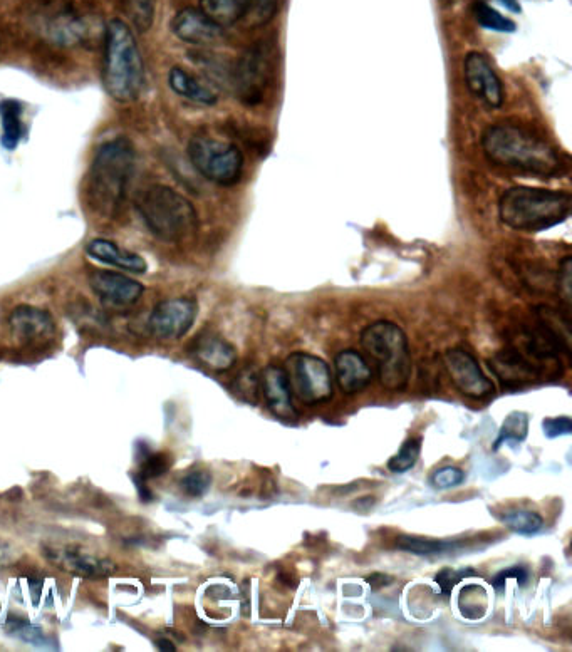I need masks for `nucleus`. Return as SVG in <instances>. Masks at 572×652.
<instances>
[{
    "mask_svg": "<svg viewBox=\"0 0 572 652\" xmlns=\"http://www.w3.org/2000/svg\"><path fill=\"white\" fill-rule=\"evenodd\" d=\"M135 146L126 138H115L99 146L89 170V202L103 217H116L125 208L135 175Z\"/></svg>",
    "mask_w": 572,
    "mask_h": 652,
    "instance_id": "1",
    "label": "nucleus"
},
{
    "mask_svg": "<svg viewBox=\"0 0 572 652\" xmlns=\"http://www.w3.org/2000/svg\"><path fill=\"white\" fill-rule=\"evenodd\" d=\"M482 148L492 163L505 168L552 175L561 160L549 143L514 125H495L485 130Z\"/></svg>",
    "mask_w": 572,
    "mask_h": 652,
    "instance_id": "2",
    "label": "nucleus"
},
{
    "mask_svg": "<svg viewBox=\"0 0 572 652\" xmlns=\"http://www.w3.org/2000/svg\"><path fill=\"white\" fill-rule=\"evenodd\" d=\"M104 88L118 103H131L145 84V64L135 34L126 22L111 21L104 37Z\"/></svg>",
    "mask_w": 572,
    "mask_h": 652,
    "instance_id": "3",
    "label": "nucleus"
},
{
    "mask_svg": "<svg viewBox=\"0 0 572 652\" xmlns=\"http://www.w3.org/2000/svg\"><path fill=\"white\" fill-rule=\"evenodd\" d=\"M571 213V195L542 188H510L500 197L499 217L520 232H539L564 222Z\"/></svg>",
    "mask_w": 572,
    "mask_h": 652,
    "instance_id": "4",
    "label": "nucleus"
},
{
    "mask_svg": "<svg viewBox=\"0 0 572 652\" xmlns=\"http://www.w3.org/2000/svg\"><path fill=\"white\" fill-rule=\"evenodd\" d=\"M136 208L155 237L178 244L197 232L198 215L187 198L165 185H153L140 193Z\"/></svg>",
    "mask_w": 572,
    "mask_h": 652,
    "instance_id": "5",
    "label": "nucleus"
},
{
    "mask_svg": "<svg viewBox=\"0 0 572 652\" xmlns=\"http://www.w3.org/2000/svg\"><path fill=\"white\" fill-rule=\"evenodd\" d=\"M359 342L373 359L381 386L388 391H403L413 369L405 331L395 322L376 321L364 327Z\"/></svg>",
    "mask_w": 572,
    "mask_h": 652,
    "instance_id": "6",
    "label": "nucleus"
},
{
    "mask_svg": "<svg viewBox=\"0 0 572 652\" xmlns=\"http://www.w3.org/2000/svg\"><path fill=\"white\" fill-rule=\"evenodd\" d=\"M188 158L203 178L222 187L239 182L244 168V158L234 143L210 136L193 138L188 145Z\"/></svg>",
    "mask_w": 572,
    "mask_h": 652,
    "instance_id": "7",
    "label": "nucleus"
},
{
    "mask_svg": "<svg viewBox=\"0 0 572 652\" xmlns=\"http://www.w3.org/2000/svg\"><path fill=\"white\" fill-rule=\"evenodd\" d=\"M286 374L291 393L307 406L323 404L333 398V376L324 359L294 352L286 359Z\"/></svg>",
    "mask_w": 572,
    "mask_h": 652,
    "instance_id": "8",
    "label": "nucleus"
},
{
    "mask_svg": "<svg viewBox=\"0 0 572 652\" xmlns=\"http://www.w3.org/2000/svg\"><path fill=\"white\" fill-rule=\"evenodd\" d=\"M276 63V52L271 42H257L242 54L235 66L234 84L245 103H259L271 81Z\"/></svg>",
    "mask_w": 572,
    "mask_h": 652,
    "instance_id": "9",
    "label": "nucleus"
},
{
    "mask_svg": "<svg viewBox=\"0 0 572 652\" xmlns=\"http://www.w3.org/2000/svg\"><path fill=\"white\" fill-rule=\"evenodd\" d=\"M197 302L188 297L168 299L158 304L151 311L148 319V329L153 336L162 341H177L182 339L197 319Z\"/></svg>",
    "mask_w": 572,
    "mask_h": 652,
    "instance_id": "10",
    "label": "nucleus"
},
{
    "mask_svg": "<svg viewBox=\"0 0 572 652\" xmlns=\"http://www.w3.org/2000/svg\"><path fill=\"white\" fill-rule=\"evenodd\" d=\"M42 554L54 567L79 579H108L116 572L111 560L66 545H44Z\"/></svg>",
    "mask_w": 572,
    "mask_h": 652,
    "instance_id": "11",
    "label": "nucleus"
},
{
    "mask_svg": "<svg viewBox=\"0 0 572 652\" xmlns=\"http://www.w3.org/2000/svg\"><path fill=\"white\" fill-rule=\"evenodd\" d=\"M443 366L458 391L468 398L484 399L494 394V383L485 376L477 359L465 349H448L443 354Z\"/></svg>",
    "mask_w": 572,
    "mask_h": 652,
    "instance_id": "12",
    "label": "nucleus"
},
{
    "mask_svg": "<svg viewBox=\"0 0 572 652\" xmlns=\"http://www.w3.org/2000/svg\"><path fill=\"white\" fill-rule=\"evenodd\" d=\"M463 76L475 98L484 101L490 108H500L504 103V86L499 74L495 73L489 57L482 52H470L463 63Z\"/></svg>",
    "mask_w": 572,
    "mask_h": 652,
    "instance_id": "13",
    "label": "nucleus"
},
{
    "mask_svg": "<svg viewBox=\"0 0 572 652\" xmlns=\"http://www.w3.org/2000/svg\"><path fill=\"white\" fill-rule=\"evenodd\" d=\"M89 285L99 301L116 309L133 306L145 292L138 280L111 270H93L89 274Z\"/></svg>",
    "mask_w": 572,
    "mask_h": 652,
    "instance_id": "14",
    "label": "nucleus"
},
{
    "mask_svg": "<svg viewBox=\"0 0 572 652\" xmlns=\"http://www.w3.org/2000/svg\"><path fill=\"white\" fill-rule=\"evenodd\" d=\"M9 329L14 339L24 346H41L56 334V322L49 312L39 307L19 306L9 316Z\"/></svg>",
    "mask_w": 572,
    "mask_h": 652,
    "instance_id": "15",
    "label": "nucleus"
},
{
    "mask_svg": "<svg viewBox=\"0 0 572 652\" xmlns=\"http://www.w3.org/2000/svg\"><path fill=\"white\" fill-rule=\"evenodd\" d=\"M489 366L505 388H520L546 376L544 366L532 363L522 352L512 347L495 354L494 358L490 359Z\"/></svg>",
    "mask_w": 572,
    "mask_h": 652,
    "instance_id": "16",
    "label": "nucleus"
},
{
    "mask_svg": "<svg viewBox=\"0 0 572 652\" xmlns=\"http://www.w3.org/2000/svg\"><path fill=\"white\" fill-rule=\"evenodd\" d=\"M172 31L180 41L192 46H212L224 37V29L210 21L200 9L187 7L175 14Z\"/></svg>",
    "mask_w": 572,
    "mask_h": 652,
    "instance_id": "17",
    "label": "nucleus"
},
{
    "mask_svg": "<svg viewBox=\"0 0 572 652\" xmlns=\"http://www.w3.org/2000/svg\"><path fill=\"white\" fill-rule=\"evenodd\" d=\"M260 391L264 393L267 408L282 420H296L297 409L292 403L291 386L287 381L286 369L276 364L267 366L260 373Z\"/></svg>",
    "mask_w": 572,
    "mask_h": 652,
    "instance_id": "18",
    "label": "nucleus"
},
{
    "mask_svg": "<svg viewBox=\"0 0 572 652\" xmlns=\"http://www.w3.org/2000/svg\"><path fill=\"white\" fill-rule=\"evenodd\" d=\"M336 381L344 394H358L373 381L371 368L363 354L354 349H344L334 358Z\"/></svg>",
    "mask_w": 572,
    "mask_h": 652,
    "instance_id": "19",
    "label": "nucleus"
},
{
    "mask_svg": "<svg viewBox=\"0 0 572 652\" xmlns=\"http://www.w3.org/2000/svg\"><path fill=\"white\" fill-rule=\"evenodd\" d=\"M193 356L205 368L224 373L234 368L237 363V352L229 342L217 334H202L193 342Z\"/></svg>",
    "mask_w": 572,
    "mask_h": 652,
    "instance_id": "20",
    "label": "nucleus"
},
{
    "mask_svg": "<svg viewBox=\"0 0 572 652\" xmlns=\"http://www.w3.org/2000/svg\"><path fill=\"white\" fill-rule=\"evenodd\" d=\"M86 254L101 264L111 265L116 269L126 270L131 274H145L148 265L141 255L123 249L120 245L106 239H94L86 245Z\"/></svg>",
    "mask_w": 572,
    "mask_h": 652,
    "instance_id": "21",
    "label": "nucleus"
},
{
    "mask_svg": "<svg viewBox=\"0 0 572 652\" xmlns=\"http://www.w3.org/2000/svg\"><path fill=\"white\" fill-rule=\"evenodd\" d=\"M168 84L173 93L187 101H192V103L214 106L219 101V96L215 93L214 88L195 74L188 73L187 69L173 68L168 74Z\"/></svg>",
    "mask_w": 572,
    "mask_h": 652,
    "instance_id": "22",
    "label": "nucleus"
},
{
    "mask_svg": "<svg viewBox=\"0 0 572 652\" xmlns=\"http://www.w3.org/2000/svg\"><path fill=\"white\" fill-rule=\"evenodd\" d=\"M200 11L210 21L225 29L244 21L247 0H200Z\"/></svg>",
    "mask_w": 572,
    "mask_h": 652,
    "instance_id": "23",
    "label": "nucleus"
},
{
    "mask_svg": "<svg viewBox=\"0 0 572 652\" xmlns=\"http://www.w3.org/2000/svg\"><path fill=\"white\" fill-rule=\"evenodd\" d=\"M462 547V540H433L410 537V535H401L400 539L396 540V549L408 552V554L420 555V557L452 554Z\"/></svg>",
    "mask_w": 572,
    "mask_h": 652,
    "instance_id": "24",
    "label": "nucleus"
},
{
    "mask_svg": "<svg viewBox=\"0 0 572 652\" xmlns=\"http://www.w3.org/2000/svg\"><path fill=\"white\" fill-rule=\"evenodd\" d=\"M0 120H2V138L0 143L6 150H16L24 136L21 104L12 99L0 103Z\"/></svg>",
    "mask_w": 572,
    "mask_h": 652,
    "instance_id": "25",
    "label": "nucleus"
},
{
    "mask_svg": "<svg viewBox=\"0 0 572 652\" xmlns=\"http://www.w3.org/2000/svg\"><path fill=\"white\" fill-rule=\"evenodd\" d=\"M502 523L512 532L520 533V535H534L544 525V518L534 510L510 508L502 515Z\"/></svg>",
    "mask_w": 572,
    "mask_h": 652,
    "instance_id": "26",
    "label": "nucleus"
},
{
    "mask_svg": "<svg viewBox=\"0 0 572 652\" xmlns=\"http://www.w3.org/2000/svg\"><path fill=\"white\" fill-rule=\"evenodd\" d=\"M475 21L479 22L480 26L495 32H514L515 22L510 21L507 17L502 16L499 11H495L494 7H490L487 2H475L474 7Z\"/></svg>",
    "mask_w": 572,
    "mask_h": 652,
    "instance_id": "27",
    "label": "nucleus"
},
{
    "mask_svg": "<svg viewBox=\"0 0 572 652\" xmlns=\"http://www.w3.org/2000/svg\"><path fill=\"white\" fill-rule=\"evenodd\" d=\"M232 389L237 398L245 403L255 404L260 394V373L255 366H247L240 371L239 376L234 379Z\"/></svg>",
    "mask_w": 572,
    "mask_h": 652,
    "instance_id": "28",
    "label": "nucleus"
},
{
    "mask_svg": "<svg viewBox=\"0 0 572 652\" xmlns=\"http://www.w3.org/2000/svg\"><path fill=\"white\" fill-rule=\"evenodd\" d=\"M527 430H529V416L526 413H510L504 425L500 428L499 438L495 441V450H499L500 446L509 441H524L526 440Z\"/></svg>",
    "mask_w": 572,
    "mask_h": 652,
    "instance_id": "29",
    "label": "nucleus"
},
{
    "mask_svg": "<svg viewBox=\"0 0 572 652\" xmlns=\"http://www.w3.org/2000/svg\"><path fill=\"white\" fill-rule=\"evenodd\" d=\"M420 453H422V438L420 436L406 440L400 451L388 461V470L393 473H405V471L411 470L420 458Z\"/></svg>",
    "mask_w": 572,
    "mask_h": 652,
    "instance_id": "30",
    "label": "nucleus"
},
{
    "mask_svg": "<svg viewBox=\"0 0 572 652\" xmlns=\"http://www.w3.org/2000/svg\"><path fill=\"white\" fill-rule=\"evenodd\" d=\"M9 632L21 641L29 642L32 646L42 647V649H54L51 639L42 632V629L34 626L31 622L21 621V619H12L9 624Z\"/></svg>",
    "mask_w": 572,
    "mask_h": 652,
    "instance_id": "31",
    "label": "nucleus"
},
{
    "mask_svg": "<svg viewBox=\"0 0 572 652\" xmlns=\"http://www.w3.org/2000/svg\"><path fill=\"white\" fill-rule=\"evenodd\" d=\"M279 0H247V12L244 21L250 26H266L276 16Z\"/></svg>",
    "mask_w": 572,
    "mask_h": 652,
    "instance_id": "32",
    "label": "nucleus"
},
{
    "mask_svg": "<svg viewBox=\"0 0 572 652\" xmlns=\"http://www.w3.org/2000/svg\"><path fill=\"white\" fill-rule=\"evenodd\" d=\"M170 465H172V461H170V458H168L167 455L146 451L145 455H141L140 471H138V475H140L141 478H145L146 482H148L151 478H158L165 475V473L170 470Z\"/></svg>",
    "mask_w": 572,
    "mask_h": 652,
    "instance_id": "33",
    "label": "nucleus"
},
{
    "mask_svg": "<svg viewBox=\"0 0 572 652\" xmlns=\"http://www.w3.org/2000/svg\"><path fill=\"white\" fill-rule=\"evenodd\" d=\"M183 493L192 498H200L212 487V475L207 470H193L180 482Z\"/></svg>",
    "mask_w": 572,
    "mask_h": 652,
    "instance_id": "34",
    "label": "nucleus"
},
{
    "mask_svg": "<svg viewBox=\"0 0 572 652\" xmlns=\"http://www.w3.org/2000/svg\"><path fill=\"white\" fill-rule=\"evenodd\" d=\"M475 570L472 569H443L435 575V582L440 587V596L448 597L452 594L453 587L460 582V580L467 579V577H475Z\"/></svg>",
    "mask_w": 572,
    "mask_h": 652,
    "instance_id": "35",
    "label": "nucleus"
},
{
    "mask_svg": "<svg viewBox=\"0 0 572 652\" xmlns=\"http://www.w3.org/2000/svg\"><path fill=\"white\" fill-rule=\"evenodd\" d=\"M131 21L140 31H146L153 21V0H128Z\"/></svg>",
    "mask_w": 572,
    "mask_h": 652,
    "instance_id": "36",
    "label": "nucleus"
},
{
    "mask_svg": "<svg viewBox=\"0 0 572 652\" xmlns=\"http://www.w3.org/2000/svg\"><path fill=\"white\" fill-rule=\"evenodd\" d=\"M465 480V473H463L457 466H445L440 470L433 473L430 482L433 487L440 488V490H447V488L458 487L460 483Z\"/></svg>",
    "mask_w": 572,
    "mask_h": 652,
    "instance_id": "37",
    "label": "nucleus"
},
{
    "mask_svg": "<svg viewBox=\"0 0 572 652\" xmlns=\"http://www.w3.org/2000/svg\"><path fill=\"white\" fill-rule=\"evenodd\" d=\"M509 579L517 580V584H519L520 587H524V585L527 584V580H529V572H527L526 567L515 565V567L502 570V572L495 575L494 579H492V585L497 589V592H502V589H504L505 584H507V580Z\"/></svg>",
    "mask_w": 572,
    "mask_h": 652,
    "instance_id": "38",
    "label": "nucleus"
},
{
    "mask_svg": "<svg viewBox=\"0 0 572 652\" xmlns=\"http://www.w3.org/2000/svg\"><path fill=\"white\" fill-rule=\"evenodd\" d=\"M544 435L547 438H559V436L571 435L572 421L569 416H559V418H546L542 421Z\"/></svg>",
    "mask_w": 572,
    "mask_h": 652,
    "instance_id": "39",
    "label": "nucleus"
},
{
    "mask_svg": "<svg viewBox=\"0 0 572 652\" xmlns=\"http://www.w3.org/2000/svg\"><path fill=\"white\" fill-rule=\"evenodd\" d=\"M559 292H561L562 299L566 301V304L571 302V290H572V260L571 257H564L561 265H559Z\"/></svg>",
    "mask_w": 572,
    "mask_h": 652,
    "instance_id": "40",
    "label": "nucleus"
},
{
    "mask_svg": "<svg viewBox=\"0 0 572 652\" xmlns=\"http://www.w3.org/2000/svg\"><path fill=\"white\" fill-rule=\"evenodd\" d=\"M16 549L12 545L6 544L0 540V569H6L9 565L16 562Z\"/></svg>",
    "mask_w": 572,
    "mask_h": 652,
    "instance_id": "41",
    "label": "nucleus"
},
{
    "mask_svg": "<svg viewBox=\"0 0 572 652\" xmlns=\"http://www.w3.org/2000/svg\"><path fill=\"white\" fill-rule=\"evenodd\" d=\"M366 582L371 585V589H381V587H385V585L391 584L393 579L388 577V575L373 574L370 575V577H366Z\"/></svg>",
    "mask_w": 572,
    "mask_h": 652,
    "instance_id": "42",
    "label": "nucleus"
},
{
    "mask_svg": "<svg viewBox=\"0 0 572 652\" xmlns=\"http://www.w3.org/2000/svg\"><path fill=\"white\" fill-rule=\"evenodd\" d=\"M135 487L138 488V493H140L141 500H143V502H150L151 490L150 488L146 487L145 478H141L140 475H136Z\"/></svg>",
    "mask_w": 572,
    "mask_h": 652,
    "instance_id": "43",
    "label": "nucleus"
},
{
    "mask_svg": "<svg viewBox=\"0 0 572 652\" xmlns=\"http://www.w3.org/2000/svg\"><path fill=\"white\" fill-rule=\"evenodd\" d=\"M500 4L512 12H520L519 2L517 0H499Z\"/></svg>",
    "mask_w": 572,
    "mask_h": 652,
    "instance_id": "44",
    "label": "nucleus"
},
{
    "mask_svg": "<svg viewBox=\"0 0 572 652\" xmlns=\"http://www.w3.org/2000/svg\"><path fill=\"white\" fill-rule=\"evenodd\" d=\"M156 646H158V649H162V651H175V649H177V647L173 646L172 642L167 641V639L156 641Z\"/></svg>",
    "mask_w": 572,
    "mask_h": 652,
    "instance_id": "45",
    "label": "nucleus"
}]
</instances>
